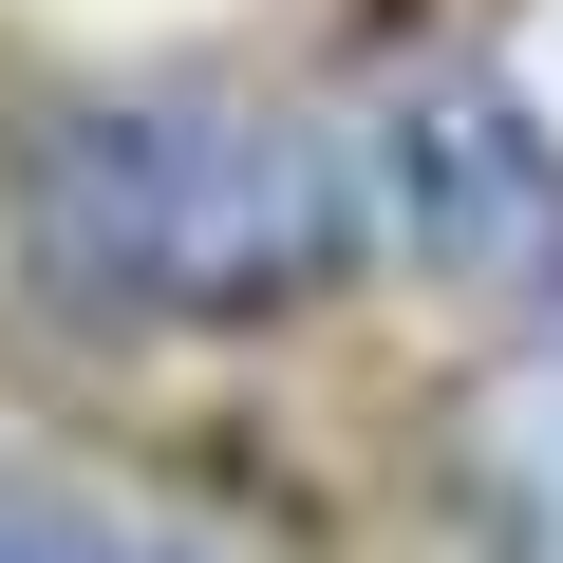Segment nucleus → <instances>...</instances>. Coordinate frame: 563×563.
Segmentation results:
<instances>
[{"label":"nucleus","instance_id":"7ed1b4c3","mask_svg":"<svg viewBox=\"0 0 563 563\" xmlns=\"http://www.w3.org/2000/svg\"><path fill=\"white\" fill-rule=\"evenodd\" d=\"M0 563H188V544H151L113 507H57V488H0Z\"/></svg>","mask_w":563,"mask_h":563},{"label":"nucleus","instance_id":"f257e3e1","mask_svg":"<svg viewBox=\"0 0 563 563\" xmlns=\"http://www.w3.org/2000/svg\"><path fill=\"white\" fill-rule=\"evenodd\" d=\"M20 244L95 320H263L357 263V169L244 95H76L20 151Z\"/></svg>","mask_w":563,"mask_h":563},{"label":"nucleus","instance_id":"f03ea898","mask_svg":"<svg viewBox=\"0 0 563 563\" xmlns=\"http://www.w3.org/2000/svg\"><path fill=\"white\" fill-rule=\"evenodd\" d=\"M470 488H488V526H507V563H563V339L470 413Z\"/></svg>","mask_w":563,"mask_h":563}]
</instances>
